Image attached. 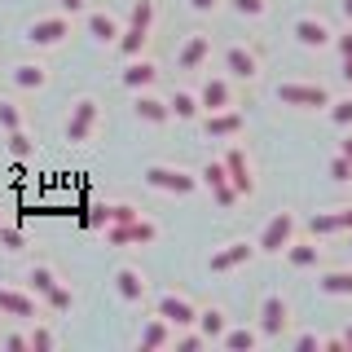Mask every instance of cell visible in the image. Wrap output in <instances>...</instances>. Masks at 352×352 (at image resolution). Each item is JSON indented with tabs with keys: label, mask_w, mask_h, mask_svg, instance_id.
Instances as JSON below:
<instances>
[{
	"label": "cell",
	"mask_w": 352,
	"mask_h": 352,
	"mask_svg": "<svg viewBox=\"0 0 352 352\" xmlns=\"http://www.w3.org/2000/svg\"><path fill=\"white\" fill-rule=\"evenodd\" d=\"M317 286H322V295H335V300H352V269H326L322 278H317Z\"/></svg>",
	"instance_id": "25"
},
{
	"label": "cell",
	"mask_w": 352,
	"mask_h": 352,
	"mask_svg": "<svg viewBox=\"0 0 352 352\" xmlns=\"http://www.w3.org/2000/svg\"><path fill=\"white\" fill-rule=\"evenodd\" d=\"M348 251H352V247H348Z\"/></svg>",
	"instance_id": "53"
},
{
	"label": "cell",
	"mask_w": 352,
	"mask_h": 352,
	"mask_svg": "<svg viewBox=\"0 0 352 352\" xmlns=\"http://www.w3.org/2000/svg\"><path fill=\"white\" fill-rule=\"evenodd\" d=\"M132 216H141L132 203H110V225H124V220H132Z\"/></svg>",
	"instance_id": "41"
},
{
	"label": "cell",
	"mask_w": 352,
	"mask_h": 352,
	"mask_svg": "<svg viewBox=\"0 0 352 352\" xmlns=\"http://www.w3.org/2000/svg\"><path fill=\"white\" fill-rule=\"evenodd\" d=\"M220 163H225V176H229V185L238 190V198H251V194H256V176H251L247 150H242V146H229V154Z\"/></svg>",
	"instance_id": "8"
},
{
	"label": "cell",
	"mask_w": 352,
	"mask_h": 352,
	"mask_svg": "<svg viewBox=\"0 0 352 352\" xmlns=\"http://www.w3.org/2000/svg\"><path fill=\"white\" fill-rule=\"evenodd\" d=\"M339 75H344V80L352 84V58H344V71H339Z\"/></svg>",
	"instance_id": "49"
},
{
	"label": "cell",
	"mask_w": 352,
	"mask_h": 352,
	"mask_svg": "<svg viewBox=\"0 0 352 352\" xmlns=\"http://www.w3.org/2000/svg\"><path fill=\"white\" fill-rule=\"evenodd\" d=\"M159 238V225L150 216H132L124 225H106V242L110 247H150Z\"/></svg>",
	"instance_id": "3"
},
{
	"label": "cell",
	"mask_w": 352,
	"mask_h": 352,
	"mask_svg": "<svg viewBox=\"0 0 352 352\" xmlns=\"http://www.w3.org/2000/svg\"><path fill=\"white\" fill-rule=\"evenodd\" d=\"M335 225H339V234H352V203L335 207Z\"/></svg>",
	"instance_id": "42"
},
{
	"label": "cell",
	"mask_w": 352,
	"mask_h": 352,
	"mask_svg": "<svg viewBox=\"0 0 352 352\" xmlns=\"http://www.w3.org/2000/svg\"><path fill=\"white\" fill-rule=\"evenodd\" d=\"M128 27H132V31H150V27H154V0H132Z\"/></svg>",
	"instance_id": "32"
},
{
	"label": "cell",
	"mask_w": 352,
	"mask_h": 352,
	"mask_svg": "<svg viewBox=\"0 0 352 352\" xmlns=\"http://www.w3.org/2000/svg\"><path fill=\"white\" fill-rule=\"evenodd\" d=\"M278 102H282V106H295V110H326L330 88H326V84H300V80H286V84H278Z\"/></svg>",
	"instance_id": "4"
},
{
	"label": "cell",
	"mask_w": 352,
	"mask_h": 352,
	"mask_svg": "<svg viewBox=\"0 0 352 352\" xmlns=\"http://www.w3.org/2000/svg\"><path fill=\"white\" fill-rule=\"evenodd\" d=\"M172 344H176V352H198V348L207 344V339L198 335V330H190V326H185V335H172Z\"/></svg>",
	"instance_id": "37"
},
{
	"label": "cell",
	"mask_w": 352,
	"mask_h": 352,
	"mask_svg": "<svg viewBox=\"0 0 352 352\" xmlns=\"http://www.w3.org/2000/svg\"><path fill=\"white\" fill-rule=\"evenodd\" d=\"M0 225H5V216H0Z\"/></svg>",
	"instance_id": "52"
},
{
	"label": "cell",
	"mask_w": 352,
	"mask_h": 352,
	"mask_svg": "<svg viewBox=\"0 0 352 352\" xmlns=\"http://www.w3.org/2000/svg\"><path fill=\"white\" fill-rule=\"evenodd\" d=\"M339 9H344V18L352 22V0H339Z\"/></svg>",
	"instance_id": "50"
},
{
	"label": "cell",
	"mask_w": 352,
	"mask_h": 352,
	"mask_svg": "<svg viewBox=\"0 0 352 352\" xmlns=\"http://www.w3.org/2000/svg\"><path fill=\"white\" fill-rule=\"evenodd\" d=\"M234 102V88H229L225 75H207L203 88H198V106H203V115L207 110H220V106H229Z\"/></svg>",
	"instance_id": "17"
},
{
	"label": "cell",
	"mask_w": 352,
	"mask_h": 352,
	"mask_svg": "<svg viewBox=\"0 0 352 352\" xmlns=\"http://www.w3.org/2000/svg\"><path fill=\"white\" fill-rule=\"evenodd\" d=\"M9 80H14V88H22V93H40V88L49 84V66L44 62H18L14 71H9Z\"/></svg>",
	"instance_id": "21"
},
{
	"label": "cell",
	"mask_w": 352,
	"mask_h": 352,
	"mask_svg": "<svg viewBox=\"0 0 352 352\" xmlns=\"http://www.w3.org/2000/svg\"><path fill=\"white\" fill-rule=\"evenodd\" d=\"M119 80H124L128 88H150L154 80H159V66L154 62H146V58H128V66H124V75H119Z\"/></svg>",
	"instance_id": "22"
},
{
	"label": "cell",
	"mask_w": 352,
	"mask_h": 352,
	"mask_svg": "<svg viewBox=\"0 0 352 352\" xmlns=\"http://www.w3.org/2000/svg\"><path fill=\"white\" fill-rule=\"evenodd\" d=\"M159 317L163 322H172L176 330H185V326H194V317H198V308L185 300V295H159Z\"/></svg>",
	"instance_id": "16"
},
{
	"label": "cell",
	"mask_w": 352,
	"mask_h": 352,
	"mask_svg": "<svg viewBox=\"0 0 352 352\" xmlns=\"http://www.w3.org/2000/svg\"><path fill=\"white\" fill-rule=\"evenodd\" d=\"M66 36H71V14H49L27 27V40L36 49H58V44H66Z\"/></svg>",
	"instance_id": "5"
},
{
	"label": "cell",
	"mask_w": 352,
	"mask_h": 352,
	"mask_svg": "<svg viewBox=\"0 0 352 352\" xmlns=\"http://www.w3.org/2000/svg\"><path fill=\"white\" fill-rule=\"evenodd\" d=\"M216 344L229 348V352H251V348H260V330L256 326H234V330L225 326V335H220Z\"/></svg>",
	"instance_id": "24"
},
{
	"label": "cell",
	"mask_w": 352,
	"mask_h": 352,
	"mask_svg": "<svg viewBox=\"0 0 352 352\" xmlns=\"http://www.w3.org/2000/svg\"><path fill=\"white\" fill-rule=\"evenodd\" d=\"M282 251H286V260H291V269H317V264H322L317 238H291Z\"/></svg>",
	"instance_id": "20"
},
{
	"label": "cell",
	"mask_w": 352,
	"mask_h": 352,
	"mask_svg": "<svg viewBox=\"0 0 352 352\" xmlns=\"http://www.w3.org/2000/svg\"><path fill=\"white\" fill-rule=\"evenodd\" d=\"M84 27H88V36H93L97 44H115L119 40V18L110 14V9H88V18H84Z\"/></svg>",
	"instance_id": "19"
},
{
	"label": "cell",
	"mask_w": 352,
	"mask_h": 352,
	"mask_svg": "<svg viewBox=\"0 0 352 352\" xmlns=\"http://www.w3.org/2000/svg\"><path fill=\"white\" fill-rule=\"evenodd\" d=\"M146 185L150 190H163V194H194L198 185V172H190V168H176V163H150L146 168Z\"/></svg>",
	"instance_id": "1"
},
{
	"label": "cell",
	"mask_w": 352,
	"mask_h": 352,
	"mask_svg": "<svg viewBox=\"0 0 352 352\" xmlns=\"http://www.w3.org/2000/svg\"><path fill=\"white\" fill-rule=\"evenodd\" d=\"M339 154H344V159L352 163V128H348V137H344V141H339Z\"/></svg>",
	"instance_id": "48"
},
{
	"label": "cell",
	"mask_w": 352,
	"mask_h": 352,
	"mask_svg": "<svg viewBox=\"0 0 352 352\" xmlns=\"http://www.w3.org/2000/svg\"><path fill=\"white\" fill-rule=\"evenodd\" d=\"M9 154H14V159H31V154H36V141H31L22 128H14L9 132Z\"/></svg>",
	"instance_id": "34"
},
{
	"label": "cell",
	"mask_w": 352,
	"mask_h": 352,
	"mask_svg": "<svg viewBox=\"0 0 352 352\" xmlns=\"http://www.w3.org/2000/svg\"><path fill=\"white\" fill-rule=\"evenodd\" d=\"M234 9L242 18H264L269 14V0H234Z\"/></svg>",
	"instance_id": "39"
},
{
	"label": "cell",
	"mask_w": 352,
	"mask_h": 352,
	"mask_svg": "<svg viewBox=\"0 0 352 352\" xmlns=\"http://www.w3.org/2000/svg\"><path fill=\"white\" fill-rule=\"evenodd\" d=\"M326 115H330V124H335V128H352V97H330Z\"/></svg>",
	"instance_id": "33"
},
{
	"label": "cell",
	"mask_w": 352,
	"mask_h": 352,
	"mask_svg": "<svg viewBox=\"0 0 352 352\" xmlns=\"http://www.w3.org/2000/svg\"><path fill=\"white\" fill-rule=\"evenodd\" d=\"M58 282L62 278H58V269H53V264H31V269H27V291L36 295V300H44V295H49Z\"/></svg>",
	"instance_id": "26"
},
{
	"label": "cell",
	"mask_w": 352,
	"mask_h": 352,
	"mask_svg": "<svg viewBox=\"0 0 352 352\" xmlns=\"http://www.w3.org/2000/svg\"><path fill=\"white\" fill-rule=\"evenodd\" d=\"M0 247H5V251H27V238H22V229L0 225Z\"/></svg>",
	"instance_id": "38"
},
{
	"label": "cell",
	"mask_w": 352,
	"mask_h": 352,
	"mask_svg": "<svg viewBox=\"0 0 352 352\" xmlns=\"http://www.w3.org/2000/svg\"><path fill=\"white\" fill-rule=\"evenodd\" d=\"M330 181H339V185H344V181H352V163L344 159V154H335V159H330Z\"/></svg>",
	"instance_id": "40"
},
{
	"label": "cell",
	"mask_w": 352,
	"mask_h": 352,
	"mask_svg": "<svg viewBox=\"0 0 352 352\" xmlns=\"http://www.w3.org/2000/svg\"><path fill=\"white\" fill-rule=\"evenodd\" d=\"M0 128H5V132L22 128V106H18V102H9V97L0 102Z\"/></svg>",
	"instance_id": "36"
},
{
	"label": "cell",
	"mask_w": 352,
	"mask_h": 352,
	"mask_svg": "<svg viewBox=\"0 0 352 352\" xmlns=\"http://www.w3.org/2000/svg\"><path fill=\"white\" fill-rule=\"evenodd\" d=\"M132 110H137L141 124H168V119H172L168 102H163V97H154V93H141L137 102H132Z\"/></svg>",
	"instance_id": "23"
},
{
	"label": "cell",
	"mask_w": 352,
	"mask_h": 352,
	"mask_svg": "<svg viewBox=\"0 0 352 352\" xmlns=\"http://www.w3.org/2000/svg\"><path fill=\"white\" fill-rule=\"evenodd\" d=\"M44 308H49V313H71V308H75V291L66 282H58L49 295H44Z\"/></svg>",
	"instance_id": "31"
},
{
	"label": "cell",
	"mask_w": 352,
	"mask_h": 352,
	"mask_svg": "<svg viewBox=\"0 0 352 352\" xmlns=\"http://www.w3.org/2000/svg\"><path fill=\"white\" fill-rule=\"evenodd\" d=\"M0 313L18 317V322H31V317H40V300L31 291H18V286H0Z\"/></svg>",
	"instance_id": "9"
},
{
	"label": "cell",
	"mask_w": 352,
	"mask_h": 352,
	"mask_svg": "<svg viewBox=\"0 0 352 352\" xmlns=\"http://www.w3.org/2000/svg\"><path fill=\"white\" fill-rule=\"evenodd\" d=\"M286 322H291V308H286L282 295H269L260 304V339H282Z\"/></svg>",
	"instance_id": "10"
},
{
	"label": "cell",
	"mask_w": 352,
	"mask_h": 352,
	"mask_svg": "<svg viewBox=\"0 0 352 352\" xmlns=\"http://www.w3.org/2000/svg\"><path fill=\"white\" fill-rule=\"evenodd\" d=\"M172 335H176V326L172 322H163L159 313L146 322V330H141V348H168L172 344Z\"/></svg>",
	"instance_id": "27"
},
{
	"label": "cell",
	"mask_w": 352,
	"mask_h": 352,
	"mask_svg": "<svg viewBox=\"0 0 352 352\" xmlns=\"http://www.w3.org/2000/svg\"><path fill=\"white\" fill-rule=\"evenodd\" d=\"M225 71L234 75V80H256L260 75V53L247 49V44H229L225 49Z\"/></svg>",
	"instance_id": "14"
},
{
	"label": "cell",
	"mask_w": 352,
	"mask_h": 352,
	"mask_svg": "<svg viewBox=\"0 0 352 352\" xmlns=\"http://www.w3.org/2000/svg\"><path fill=\"white\" fill-rule=\"evenodd\" d=\"M339 339H344V348H352V326L344 330V335H339Z\"/></svg>",
	"instance_id": "51"
},
{
	"label": "cell",
	"mask_w": 352,
	"mask_h": 352,
	"mask_svg": "<svg viewBox=\"0 0 352 352\" xmlns=\"http://www.w3.org/2000/svg\"><path fill=\"white\" fill-rule=\"evenodd\" d=\"M198 181H203V185H212V194H216V203H220V207H234V203H238V190L229 185L225 163H207V168L198 172Z\"/></svg>",
	"instance_id": "18"
},
{
	"label": "cell",
	"mask_w": 352,
	"mask_h": 352,
	"mask_svg": "<svg viewBox=\"0 0 352 352\" xmlns=\"http://www.w3.org/2000/svg\"><path fill=\"white\" fill-rule=\"evenodd\" d=\"M58 344V335H53L49 326L40 322V317H31V330H27V352H49Z\"/></svg>",
	"instance_id": "30"
},
{
	"label": "cell",
	"mask_w": 352,
	"mask_h": 352,
	"mask_svg": "<svg viewBox=\"0 0 352 352\" xmlns=\"http://www.w3.org/2000/svg\"><path fill=\"white\" fill-rule=\"evenodd\" d=\"M115 291H119V300H124V304H146L150 282L141 278V269H132V264H119V269H115Z\"/></svg>",
	"instance_id": "12"
},
{
	"label": "cell",
	"mask_w": 352,
	"mask_h": 352,
	"mask_svg": "<svg viewBox=\"0 0 352 352\" xmlns=\"http://www.w3.org/2000/svg\"><path fill=\"white\" fill-rule=\"evenodd\" d=\"M207 58H212V36H207V31H194V36L181 44V53H176V66H181V71H203Z\"/></svg>",
	"instance_id": "13"
},
{
	"label": "cell",
	"mask_w": 352,
	"mask_h": 352,
	"mask_svg": "<svg viewBox=\"0 0 352 352\" xmlns=\"http://www.w3.org/2000/svg\"><path fill=\"white\" fill-rule=\"evenodd\" d=\"M5 348L9 352H27V335H18V330H14V335H5Z\"/></svg>",
	"instance_id": "45"
},
{
	"label": "cell",
	"mask_w": 352,
	"mask_h": 352,
	"mask_svg": "<svg viewBox=\"0 0 352 352\" xmlns=\"http://www.w3.org/2000/svg\"><path fill=\"white\" fill-rule=\"evenodd\" d=\"M308 234H313V238H330V234H339L335 212H317L313 220H308Z\"/></svg>",
	"instance_id": "35"
},
{
	"label": "cell",
	"mask_w": 352,
	"mask_h": 352,
	"mask_svg": "<svg viewBox=\"0 0 352 352\" xmlns=\"http://www.w3.org/2000/svg\"><path fill=\"white\" fill-rule=\"evenodd\" d=\"M295 348H300V352H313V348H322V335H313V330H308V335H300V339H295Z\"/></svg>",
	"instance_id": "43"
},
{
	"label": "cell",
	"mask_w": 352,
	"mask_h": 352,
	"mask_svg": "<svg viewBox=\"0 0 352 352\" xmlns=\"http://www.w3.org/2000/svg\"><path fill=\"white\" fill-rule=\"evenodd\" d=\"M335 49H339V58H352V27L344 36H335Z\"/></svg>",
	"instance_id": "44"
},
{
	"label": "cell",
	"mask_w": 352,
	"mask_h": 352,
	"mask_svg": "<svg viewBox=\"0 0 352 352\" xmlns=\"http://www.w3.org/2000/svg\"><path fill=\"white\" fill-rule=\"evenodd\" d=\"M291 31H295V40H300L304 49H326V44L335 40V31H330V27H326V22L317 18V14L295 18V27H291Z\"/></svg>",
	"instance_id": "15"
},
{
	"label": "cell",
	"mask_w": 352,
	"mask_h": 352,
	"mask_svg": "<svg viewBox=\"0 0 352 352\" xmlns=\"http://www.w3.org/2000/svg\"><path fill=\"white\" fill-rule=\"evenodd\" d=\"M295 229H300V220H295V212H278L264 225V234L256 242V251H264V256H282V247L295 238Z\"/></svg>",
	"instance_id": "6"
},
{
	"label": "cell",
	"mask_w": 352,
	"mask_h": 352,
	"mask_svg": "<svg viewBox=\"0 0 352 352\" xmlns=\"http://www.w3.org/2000/svg\"><path fill=\"white\" fill-rule=\"evenodd\" d=\"M251 256H256V242H247V238H234V242H225L220 251H212V273H229V269H242Z\"/></svg>",
	"instance_id": "11"
},
{
	"label": "cell",
	"mask_w": 352,
	"mask_h": 352,
	"mask_svg": "<svg viewBox=\"0 0 352 352\" xmlns=\"http://www.w3.org/2000/svg\"><path fill=\"white\" fill-rule=\"evenodd\" d=\"M216 5H220V0H190V9H194V14H212Z\"/></svg>",
	"instance_id": "46"
},
{
	"label": "cell",
	"mask_w": 352,
	"mask_h": 352,
	"mask_svg": "<svg viewBox=\"0 0 352 352\" xmlns=\"http://www.w3.org/2000/svg\"><path fill=\"white\" fill-rule=\"evenodd\" d=\"M84 5H88V0H62V14H71V18H75Z\"/></svg>",
	"instance_id": "47"
},
{
	"label": "cell",
	"mask_w": 352,
	"mask_h": 352,
	"mask_svg": "<svg viewBox=\"0 0 352 352\" xmlns=\"http://www.w3.org/2000/svg\"><path fill=\"white\" fill-rule=\"evenodd\" d=\"M242 128H247V115L234 110V106H220V110H207L203 115V132L212 141H229V137H238Z\"/></svg>",
	"instance_id": "7"
},
{
	"label": "cell",
	"mask_w": 352,
	"mask_h": 352,
	"mask_svg": "<svg viewBox=\"0 0 352 352\" xmlns=\"http://www.w3.org/2000/svg\"><path fill=\"white\" fill-rule=\"evenodd\" d=\"M194 326H198V335H203V339H212V344H216V339L220 335H225V313H220V308H203V313H198L194 317Z\"/></svg>",
	"instance_id": "28"
},
{
	"label": "cell",
	"mask_w": 352,
	"mask_h": 352,
	"mask_svg": "<svg viewBox=\"0 0 352 352\" xmlns=\"http://www.w3.org/2000/svg\"><path fill=\"white\" fill-rule=\"evenodd\" d=\"M97 124H102V106H97V97H75L71 115H66V141H71V146H84V141L97 132Z\"/></svg>",
	"instance_id": "2"
},
{
	"label": "cell",
	"mask_w": 352,
	"mask_h": 352,
	"mask_svg": "<svg viewBox=\"0 0 352 352\" xmlns=\"http://www.w3.org/2000/svg\"><path fill=\"white\" fill-rule=\"evenodd\" d=\"M168 110H172L176 119H198V115H203V106H198V93H185V88L168 97Z\"/></svg>",
	"instance_id": "29"
}]
</instances>
